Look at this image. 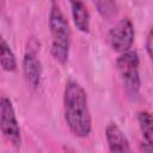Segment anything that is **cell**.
I'll return each instance as SVG.
<instances>
[{"mask_svg": "<svg viewBox=\"0 0 153 153\" xmlns=\"http://www.w3.org/2000/svg\"><path fill=\"white\" fill-rule=\"evenodd\" d=\"M63 117L69 131L85 139L92 130V117L88 108L87 93L75 80L67 81L63 90Z\"/></svg>", "mask_w": 153, "mask_h": 153, "instance_id": "cell-1", "label": "cell"}, {"mask_svg": "<svg viewBox=\"0 0 153 153\" xmlns=\"http://www.w3.org/2000/svg\"><path fill=\"white\" fill-rule=\"evenodd\" d=\"M48 25L51 36L50 54L57 63L66 65L71 51L72 31L69 23L56 0H51Z\"/></svg>", "mask_w": 153, "mask_h": 153, "instance_id": "cell-2", "label": "cell"}, {"mask_svg": "<svg viewBox=\"0 0 153 153\" xmlns=\"http://www.w3.org/2000/svg\"><path fill=\"white\" fill-rule=\"evenodd\" d=\"M116 71L121 82L130 98H136L141 88L140 78V59L135 50L121 53L116 59Z\"/></svg>", "mask_w": 153, "mask_h": 153, "instance_id": "cell-3", "label": "cell"}, {"mask_svg": "<svg viewBox=\"0 0 153 153\" xmlns=\"http://www.w3.org/2000/svg\"><path fill=\"white\" fill-rule=\"evenodd\" d=\"M0 131L11 146L14 148L22 146V130L16 110L12 100L6 96L0 97Z\"/></svg>", "mask_w": 153, "mask_h": 153, "instance_id": "cell-4", "label": "cell"}, {"mask_svg": "<svg viewBox=\"0 0 153 153\" xmlns=\"http://www.w3.org/2000/svg\"><path fill=\"white\" fill-rule=\"evenodd\" d=\"M135 41V27L129 18L120 19L108 33V42L110 48L121 54L130 50Z\"/></svg>", "mask_w": 153, "mask_h": 153, "instance_id": "cell-5", "label": "cell"}, {"mask_svg": "<svg viewBox=\"0 0 153 153\" xmlns=\"http://www.w3.org/2000/svg\"><path fill=\"white\" fill-rule=\"evenodd\" d=\"M23 75L31 88H37L42 80L43 67L42 62L38 57V44L33 39L29 43V47L25 50L22 62Z\"/></svg>", "mask_w": 153, "mask_h": 153, "instance_id": "cell-6", "label": "cell"}, {"mask_svg": "<svg viewBox=\"0 0 153 153\" xmlns=\"http://www.w3.org/2000/svg\"><path fill=\"white\" fill-rule=\"evenodd\" d=\"M105 137L110 152H130L131 147L129 140L122 129L115 122H110L105 128Z\"/></svg>", "mask_w": 153, "mask_h": 153, "instance_id": "cell-7", "label": "cell"}, {"mask_svg": "<svg viewBox=\"0 0 153 153\" xmlns=\"http://www.w3.org/2000/svg\"><path fill=\"white\" fill-rule=\"evenodd\" d=\"M73 23L78 31L88 33L91 29V16L84 0H68Z\"/></svg>", "mask_w": 153, "mask_h": 153, "instance_id": "cell-8", "label": "cell"}, {"mask_svg": "<svg viewBox=\"0 0 153 153\" xmlns=\"http://www.w3.org/2000/svg\"><path fill=\"white\" fill-rule=\"evenodd\" d=\"M136 120L139 123V128L141 131V135L143 137V146L142 149L145 152H152L153 151V120L149 111L141 110L136 114Z\"/></svg>", "mask_w": 153, "mask_h": 153, "instance_id": "cell-9", "label": "cell"}, {"mask_svg": "<svg viewBox=\"0 0 153 153\" xmlns=\"http://www.w3.org/2000/svg\"><path fill=\"white\" fill-rule=\"evenodd\" d=\"M0 67L8 73L14 72L18 67L16 55L1 32H0Z\"/></svg>", "mask_w": 153, "mask_h": 153, "instance_id": "cell-10", "label": "cell"}, {"mask_svg": "<svg viewBox=\"0 0 153 153\" xmlns=\"http://www.w3.org/2000/svg\"><path fill=\"white\" fill-rule=\"evenodd\" d=\"M99 16L105 20H112L118 14V6L116 0H92Z\"/></svg>", "mask_w": 153, "mask_h": 153, "instance_id": "cell-11", "label": "cell"}, {"mask_svg": "<svg viewBox=\"0 0 153 153\" xmlns=\"http://www.w3.org/2000/svg\"><path fill=\"white\" fill-rule=\"evenodd\" d=\"M153 33H152V29L148 30L147 36H146V42H145V48H146V53L149 60H152V48H153Z\"/></svg>", "mask_w": 153, "mask_h": 153, "instance_id": "cell-12", "label": "cell"}]
</instances>
